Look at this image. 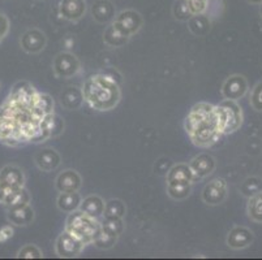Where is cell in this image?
Segmentation results:
<instances>
[{"mask_svg": "<svg viewBox=\"0 0 262 260\" xmlns=\"http://www.w3.org/2000/svg\"><path fill=\"white\" fill-rule=\"evenodd\" d=\"M38 91L29 82H17L0 107V142L8 146L35 143L46 116L37 103Z\"/></svg>", "mask_w": 262, "mask_h": 260, "instance_id": "6da1fadb", "label": "cell"}, {"mask_svg": "<svg viewBox=\"0 0 262 260\" xmlns=\"http://www.w3.org/2000/svg\"><path fill=\"white\" fill-rule=\"evenodd\" d=\"M184 128L193 145L202 149L215 145L223 135L215 106L204 102L192 107L185 119Z\"/></svg>", "mask_w": 262, "mask_h": 260, "instance_id": "7a4b0ae2", "label": "cell"}, {"mask_svg": "<svg viewBox=\"0 0 262 260\" xmlns=\"http://www.w3.org/2000/svg\"><path fill=\"white\" fill-rule=\"evenodd\" d=\"M82 94L85 102L95 111H111L121 99L120 83L101 72L86 78Z\"/></svg>", "mask_w": 262, "mask_h": 260, "instance_id": "3957f363", "label": "cell"}, {"mask_svg": "<svg viewBox=\"0 0 262 260\" xmlns=\"http://www.w3.org/2000/svg\"><path fill=\"white\" fill-rule=\"evenodd\" d=\"M101 228V223L97 219L92 218L81 209L71 212L66 221V230L72 233L75 237L81 240L85 245H90L95 233Z\"/></svg>", "mask_w": 262, "mask_h": 260, "instance_id": "277c9868", "label": "cell"}, {"mask_svg": "<svg viewBox=\"0 0 262 260\" xmlns=\"http://www.w3.org/2000/svg\"><path fill=\"white\" fill-rule=\"evenodd\" d=\"M215 108L223 134H231L242 126L243 111L236 100L225 99L215 106Z\"/></svg>", "mask_w": 262, "mask_h": 260, "instance_id": "5b68a950", "label": "cell"}, {"mask_svg": "<svg viewBox=\"0 0 262 260\" xmlns=\"http://www.w3.org/2000/svg\"><path fill=\"white\" fill-rule=\"evenodd\" d=\"M25 186V175L16 166H7L0 171V203H6L12 195Z\"/></svg>", "mask_w": 262, "mask_h": 260, "instance_id": "8992f818", "label": "cell"}, {"mask_svg": "<svg viewBox=\"0 0 262 260\" xmlns=\"http://www.w3.org/2000/svg\"><path fill=\"white\" fill-rule=\"evenodd\" d=\"M85 247H86V245L68 230H63L56 240V243H55L56 254L60 257H66V259H72V257L78 256L81 252L84 251Z\"/></svg>", "mask_w": 262, "mask_h": 260, "instance_id": "52a82bcc", "label": "cell"}, {"mask_svg": "<svg viewBox=\"0 0 262 260\" xmlns=\"http://www.w3.org/2000/svg\"><path fill=\"white\" fill-rule=\"evenodd\" d=\"M52 69L56 77L72 78L81 69V63L77 56L71 52H60L52 61Z\"/></svg>", "mask_w": 262, "mask_h": 260, "instance_id": "ba28073f", "label": "cell"}, {"mask_svg": "<svg viewBox=\"0 0 262 260\" xmlns=\"http://www.w3.org/2000/svg\"><path fill=\"white\" fill-rule=\"evenodd\" d=\"M113 23L120 32H123L127 37L130 38L140 32V29L144 25V18L137 11L125 9V11H121L120 13L116 14Z\"/></svg>", "mask_w": 262, "mask_h": 260, "instance_id": "9c48e42d", "label": "cell"}, {"mask_svg": "<svg viewBox=\"0 0 262 260\" xmlns=\"http://www.w3.org/2000/svg\"><path fill=\"white\" fill-rule=\"evenodd\" d=\"M228 195V185L225 178H214L202 190V200L208 206H219Z\"/></svg>", "mask_w": 262, "mask_h": 260, "instance_id": "30bf717a", "label": "cell"}, {"mask_svg": "<svg viewBox=\"0 0 262 260\" xmlns=\"http://www.w3.org/2000/svg\"><path fill=\"white\" fill-rule=\"evenodd\" d=\"M249 85H248L247 78L243 75H232L223 82L222 92L223 98L228 100H240L245 97L248 92Z\"/></svg>", "mask_w": 262, "mask_h": 260, "instance_id": "8fae6325", "label": "cell"}, {"mask_svg": "<svg viewBox=\"0 0 262 260\" xmlns=\"http://www.w3.org/2000/svg\"><path fill=\"white\" fill-rule=\"evenodd\" d=\"M39 128V137L37 138L35 143L45 142V140L50 139V138H55L60 135L64 132L66 124H64V120L60 116H58L56 113H50L42 119Z\"/></svg>", "mask_w": 262, "mask_h": 260, "instance_id": "7c38bea8", "label": "cell"}, {"mask_svg": "<svg viewBox=\"0 0 262 260\" xmlns=\"http://www.w3.org/2000/svg\"><path fill=\"white\" fill-rule=\"evenodd\" d=\"M254 242V233L247 226H235L228 232L226 243L232 250H244Z\"/></svg>", "mask_w": 262, "mask_h": 260, "instance_id": "4fadbf2b", "label": "cell"}, {"mask_svg": "<svg viewBox=\"0 0 262 260\" xmlns=\"http://www.w3.org/2000/svg\"><path fill=\"white\" fill-rule=\"evenodd\" d=\"M47 44V37L39 29H30L23 34L20 46L26 54H39Z\"/></svg>", "mask_w": 262, "mask_h": 260, "instance_id": "5bb4252c", "label": "cell"}, {"mask_svg": "<svg viewBox=\"0 0 262 260\" xmlns=\"http://www.w3.org/2000/svg\"><path fill=\"white\" fill-rule=\"evenodd\" d=\"M88 11V4L85 0H60L59 3V14L60 17L71 22L80 21Z\"/></svg>", "mask_w": 262, "mask_h": 260, "instance_id": "9a60e30c", "label": "cell"}, {"mask_svg": "<svg viewBox=\"0 0 262 260\" xmlns=\"http://www.w3.org/2000/svg\"><path fill=\"white\" fill-rule=\"evenodd\" d=\"M189 167L194 176V181L208 177L215 171V159L210 154H200L189 161Z\"/></svg>", "mask_w": 262, "mask_h": 260, "instance_id": "2e32d148", "label": "cell"}, {"mask_svg": "<svg viewBox=\"0 0 262 260\" xmlns=\"http://www.w3.org/2000/svg\"><path fill=\"white\" fill-rule=\"evenodd\" d=\"M90 14L95 22L108 25L115 18L116 9L111 0H95L90 7Z\"/></svg>", "mask_w": 262, "mask_h": 260, "instance_id": "e0dca14e", "label": "cell"}, {"mask_svg": "<svg viewBox=\"0 0 262 260\" xmlns=\"http://www.w3.org/2000/svg\"><path fill=\"white\" fill-rule=\"evenodd\" d=\"M34 163L40 171L52 172L61 164V156L52 147H46L35 154Z\"/></svg>", "mask_w": 262, "mask_h": 260, "instance_id": "ac0fdd59", "label": "cell"}, {"mask_svg": "<svg viewBox=\"0 0 262 260\" xmlns=\"http://www.w3.org/2000/svg\"><path fill=\"white\" fill-rule=\"evenodd\" d=\"M82 186V178L75 169H66L56 177L55 187L59 193L63 192H78Z\"/></svg>", "mask_w": 262, "mask_h": 260, "instance_id": "d6986e66", "label": "cell"}, {"mask_svg": "<svg viewBox=\"0 0 262 260\" xmlns=\"http://www.w3.org/2000/svg\"><path fill=\"white\" fill-rule=\"evenodd\" d=\"M34 209L29 204H24V206L11 207L8 209L7 218L11 221V224L17 226H26L34 221Z\"/></svg>", "mask_w": 262, "mask_h": 260, "instance_id": "ffe728a7", "label": "cell"}, {"mask_svg": "<svg viewBox=\"0 0 262 260\" xmlns=\"http://www.w3.org/2000/svg\"><path fill=\"white\" fill-rule=\"evenodd\" d=\"M60 103L68 111H73V109H78L82 103H84V94H82V89L76 87V86H68L63 91L60 92Z\"/></svg>", "mask_w": 262, "mask_h": 260, "instance_id": "44dd1931", "label": "cell"}, {"mask_svg": "<svg viewBox=\"0 0 262 260\" xmlns=\"http://www.w3.org/2000/svg\"><path fill=\"white\" fill-rule=\"evenodd\" d=\"M166 180H167V183H193L194 176H193L189 164L179 163L168 169Z\"/></svg>", "mask_w": 262, "mask_h": 260, "instance_id": "7402d4cb", "label": "cell"}, {"mask_svg": "<svg viewBox=\"0 0 262 260\" xmlns=\"http://www.w3.org/2000/svg\"><path fill=\"white\" fill-rule=\"evenodd\" d=\"M78 209H81V211L88 214L92 218L99 220L102 218V215H103L104 200L99 195H89V197L81 200Z\"/></svg>", "mask_w": 262, "mask_h": 260, "instance_id": "603a6c76", "label": "cell"}, {"mask_svg": "<svg viewBox=\"0 0 262 260\" xmlns=\"http://www.w3.org/2000/svg\"><path fill=\"white\" fill-rule=\"evenodd\" d=\"M81 200L82 198L78 192H63L59 194L58 199H56V206L64 214H71V212L78 209Z\"/></svg>", "mask_w": 262, "mask_h": 260, "instance_id": "cb8c5ba5", "label": "cell"}, {"mask_svg": "<svg viewBox=\"0 0 262 260\" xmlns=\"http://www.w3.org/2000/svg\"><path fill=\"white\" fill-rule=\"evenodd\" d=\"M187 22L190 33L196 35V37H205L211 30V21L208 16H205V13L194 14Z\"/></svg>", "mask_w": 262, "mask_h": 260, "instance_id": "d4e9b609", "label": "cell"}, {"mask_svg": "<svg viewBox=\"0 0 262 260\" xmlns=\"http://www.w3.org/2000/svg\"><path fill=\"white\" fill-rule=\"evenodd\" d=\"M103 40L107 46L119 49V47H123L127 44L128 40H129V37H127L123 32H120V30L111 22L107 25L106 29H104Z\"/></svg>", "mask_w": 262, "mask_h": 260, "instance_id": "484cf974", "label": "cell"}, {"mask_svg": "<svg viewBox=\"0 0 262 260\" xmlns=\"http://www.w3.org/2000/svg\"><path fill=\"white\" fill-rule=\"evenodd\" d=\"M127 214V207L121 199H110L104 202V209L102 218L103 219H123Z\"/></svg>", "mask_w": 262, "mask_h": 260, "instance_id": "4316f807", "label": "cell"}, {"mask_svg": "<svg viewBox=\"0 0 262 260\" xmlns=\"http://www.w3.org/2000/svg\"><path fill=\"white\" fill-rule=\"evenodd\" d=\"M118 235L111 234V233L106 232L104 229L99 228L98 232L95 233L94 238H93L92 245H94L99 250H110L115 246V243L118 242Z\"/></svg>", "mask_w": 262, "mask_h": 260, "instance_id": "83f0119b", "label": "cell"}, {"mask_svg": "<svg viewBox=\"0 0 262 260\" xmlns=\"http://www.w3.org/2000/svg\"><path fill=\"white\" fill-rule=\"evenodd\" d=\"M248 218L254 223L262 224V192L253 197L248 198L247 204Z\"/></svg>", "mask_w": 262, "mask_h": 260, "instance_id": "f1b7e54d", "label": "cell"}, {"mask_svg": "<svg viewBox=\"0 0 262 260\" xmlns=\"http://www.w3.org/2000/svg\"><path fill=\"white\" fill-rule=\"evenodd\" d=\"M239 192L245 198H251L253 195L258 194L259 192H262V178L257 177V176L247 177L240 183Z\"/></svg>", "mask_w": 262, "mask_h": 260, "instance_id": "f546056e", "label": "cell"}, {"mask_svg": "<svg viewBox=\"0 0 262 260\" xmlns=\"http://www.w3.org/2000/svg\"><path fill=\"white\" fill-rule=\"evenodd\" d=\"M167 195L175 200H183L188 198L192 192V183H167Z\"/></svg>", "mask_w": 262, "mask_h": 260, "instance_id": "4dcf8cb0", "label": "cell"}, {"mask_svg": "<svg viewBox=\"0 0 262 260\" xmlns=\"http://www.w3.org/2000/svg\"><path fill=\"white\" fill-rule=\"evenodd\" d=\"M101 223V228L104 229L106 232L111 233V234L120 235L125 230V224H124L123 219H103Z\"/></svg>", "mask_w": 262, "mask_h": 260, "instance_id": "1f68e13d", "label": "cell"}, {"mask_svg": "<svg viewBox=\"0 0 262 260\" xmlns=\"http://www.w3.org/2000/svg\"><path fill=\"white\" fill-rule=\"evenodd\" d=\"M30 199H32V197H30V194L28 193V190H26L25 187H23V189L18 190L17 193H15V194L12 195L6 203H4V206H7L8 208H11V207L24 206V204H29Z\"/></svg>", "mask_w": 262, "mask_h": 260, "instance_id": "d6a6232c", "label": "cell"}, {"mask_svg": "<svg viewBox=\"0 0 262 260\" xmlns=\"http://www.w3.org/2000/svg\"><path fill=\"white\" fill-rule=\"evenodd\" d=\"M172 14L178 21L187 22L192 17V13H190L189 8H188L187 0H176L172 7Z\"/></svg>", "mask_w": 262, "mask_h": 260, "instance_id": "836d02e7", "label": "cell"}, {"mask_svg": "<svg viewBox=\"0 0 262 260\" xmlns=\"http://www.w3.org/2000/svg\"><path fill=\"white\" fill-rule=\"evenodd\" d=\"M17 257H20V259H40V257H43V254L39 250V247L35 246V245H25L17 252Z\"/></svg>", "mask_w": 262, "mask_h": 260, "instance_id": "e575fe53", "label": "cell"}, {"mask_svg": "<svg viewBox=\"0 0 262 260\" xmlns=\"http://www.w3.org/2000/svg\"><path fill=\"white\" fill-rule=\"evenodd\" d=\"M252 108L257 112H262V81H259L251 92V99H249Z\"/></svg>", "mask_w": 262, "mask_h": 260, "instance_id": "d590c367", "label": "cell"}, {"mask_svg": "<svg viewBox=\"0 0 262 260\" xmlns=\"http://www.w3.org/2000/svg\"><path fill=\"white\" fill-rule=\"evenodd\" d=\"M37 103L40 108L43 109V112L46 114L54 113V99H52L49 94H42V92H38Z\"/></svg>", "mask_w": 262, "mask_h": 260, "instance_id": "8d00e7d4", "label": "cell"}, {"mask_svg": "<svg viewBox=\"0 0 262 260\" xmlns=\"http://www.w3.org/2000/svg\"><path fill=\"white\" fill-rule=\"evenodd\" d=\"M187 4L192 16L205 13L209 8V0H187Z\"/></svg>", "mask_w": 262, "mask_h": 260, "instance_id": "74e56055", "label": "cell"}, {"mask_svg": "<svg viewBox=\"0 0 262 260\" xmlns=\"http://www.w3.org/2000/svg\"><path fill=\"white\" fill-rule=\"evenodd\" d=\"M9 30V21L7 18L6 14L0 13V42L3 40V38L6 37L7 33Z\"/></svg>", "mask_w": 262, "mask_h": 260, "instance_id": "f35d334b", "label": "cell"}, {"mask_svg": "<svg viewBox=\"0 0 262 260\" xmlns=\"http://www.w3.org/2000/svg\"><path fill=\"white\" fill-rule=\"evenodd\" d=\"M13 235V229L11 226H3L0 229V242H6Z\"/></svg>", "mask_w": 262, "mask_h": 260, "instance_id": "ab89813d", "label": "cell"}, {"mask_svg": "<svg viewBox=\"0 0 262 260\" xmlns=\"http://www.w3.org/2000/svg\"><path fill=\"white\" fill-rule=\"evenodd\" d=\"M248 3L252 4V6H259L262 3V0H247Z\"/></svg>", "mask_w": 262, "mask_h": 260, "instance_id": "60d3db41", "label": "cell"}, {"mask_svg": "<svg viewBox=\"0 0 262 260\" xmlns=\"http://www.w3.org/2000/svg\"><path fill=\"white\" fill-rule=\"evenodd\" d=\"M259 16H261V18H262V3L259 4Z\"/></svg>", "mask_w": 262, "mask_h": 260, "instance_id": "b9f144b4", "label": "cell"}]
</instances>
